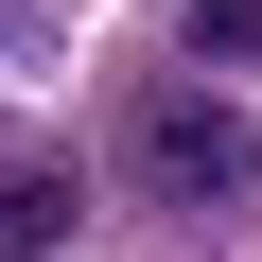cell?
<instances>
[{"mask_svg": "<svg viewBox=\"0 0 262 262\" xmlns=\"http://www.w3.org/2000/svg\"><path fill=\"white\" fill-rule=\"evenodd\" d=\"M140 175H158L175 210H227V192L262 175V140H245V122H227L210 88H175V105H140Z\"/></svg>", "mask_w": 262, "mask_h": 262, "instance_id": "1", "label": "cell"}, {"mask_svg": "<svg viewBox=\"0 0 262 262\" xmlns=\"http://www.w3.org/2000/svg\"><path fill=\"white\" fill-rule=\"evenodd\" d=\"M53 245H70V175L18 158V175H0V262H53Z\"/></svg>", "mask_w": 262, "mask_h": 262, "instance_id": "2", "label": "cell"}, {"mask_svg": "<svg viewBox=\"0 0 262 262\" xmlns=\"http://www.w3.org/2000/svg\"><path fill=\"white\" fill-rule=\"evenodd\" d=\"M192 70H262V0H192Z\"/></svg>", "mask_w": 262, "mask_h": 262, "instance_id": "3", "label": "cell"}]
</instances>
